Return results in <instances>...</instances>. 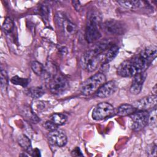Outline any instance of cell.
<instances>
[{
  "label": "cell",
  "instance_id": "1",
  "mask_svg": "<svg viewBox=\"0 0 157 157\" xmlns=\"http://www.w3.org/2000/svg\"><path fill=\"white\" fill-rule=\"evenodd\" d=\"M156 53L157 49L154 45L145 48L132 58L121 63L117 68V74L123 77H130L145 72L155 59Z\"/></svg>",
  "mask_w": 157,
  "mask_h": 157
},
{
  "label": "cell",
  "instance_id": "2",
  "mask_svg": "<svg viewBox=\"0 0 157 157\" xmlns=\"http://www.w3.org/2000/svg\"><path fill=\"white\" fill-rule=\"evenodd\" d=\"M101 15L98 11L91 10L88 12L85 28V39L88 42H94L101 37Z\"/></svg>",
  "mask_w": 157,
  "mask_h": 157
},
{
  "label": "cell",
  "instance_id": "3",
  "mask_svg": "<svg viewBox=\"0 0 157 157\" xmlns=\"http://www.w3.org/2000/svg\"><path fill=\"white\" fill-rule=\"evenodd\" d=\"M102 54L95 47L86 52L82 56L80 64L82 67L88 72L95 71L102 60Z\"/></svg>",
  "mask_w": 157,
  "mask_h": 157
},
{
  "label": "cell",
  "instance_id": "4",
  "mask_svg": "<svg viewBox=\"0 0 157 157\" xmlns=\"http://www.w3.org/2000/svg\"><path fill=\"white\" fill-rule=\"evenodd\" d=\"M106 80L105 76L102 73H97L86 80L80 86V91L83 95H90L94 93Z\"/></svg>",
  "mask_w": 157,
  "mask_h": 157
},
{
  "label": "cell",
  "instance_id": "5",
  "mask_svg": "<svg viewBox=\"0 0 157 157\" xmlns=\"http://www.w3.org/2000/svg\"><path fill=\"white\" fill-rule=\"evenodd\" d=\"M48 87L52 94L58 95L63 93L68 89L69 82L63 75L55 74L50 78Z\"/></svg>",
  "mask_w": 157,
  "mask_h": 157
},
{
  "label": "cell",
  "instance_id": "6",
  "mask_svg": "<svg viewBox=\"0 0 157 157\" xmlns=\"http://www.w3.org/2000/svg\"><path fill=\"white\" fill-rule=\"evenodd\" d=\"M56 21L60 30L67 36L74 35L77 31L76 25L62 13H58L56 15Z\"/></svg>",
  "mask_w": 157,
  "mask_h": 157
},
{
  "label": "cell",
  "instance_id": "7",
  "mask_svg": "<svg viewBox=\"0 0 157 157\" xmlns=\"http://www.w3.org/2000/svg\"><path fill=\"white\" fill-rule=\"evenodd\" d=\"M149 115L150 114L147 110H137L131 115L132 129L134 131L142 129L148 123Z\"/></svg>",
  "mask_w": 157,
  "mask_h": 157
},
{
  "label": "cell",
  "instance_id": "8",
  "mask_svg": "<svg viewBox=\"0 0 157 157\" xmlns=\"http://www.w3.org/2000/svg\"><path fill=\"white\" fill-rule=\"evenodd\" d=\"M113 112V107L106 102H100L94 108L92 112V118L97 121L102 120L110 116Z\"/></svg>",
  "mask_w": 157,
  "mask_h": 157
},
{
  "label": "cell",
  "instance_id": "9",
  "mask_svg": "<svg viewBox=\"0 0 157 157\" xmlns=\"http://www.w3.org/2000/svg\"><path fill=\"white\" fill-rule=\"evenodd\" d=\"M104 30L112 35H122L126 32L124 25L118 20L110 19L106 20L102 25Z\"/></svg>",
  "mask_w": 157,
  "mask_h": 157
},
{
  "label": "cell",
  "instance_id": "10",
  "mask_svg": "<svg viewBox=\"0 0 157 157\" xmlns=\"http://www.w3.org/2000/svg\"><path fill=\"white\" fill-rule=\"evenodd\" d=\"M156 94L150 95L134 102L132 105L137 110H147L156 106Z\"/></svg>",
  "mask_w": 157,
  "mask_h": 157
},
{
  "label": "cell",
  "instance_id": "11",
  "mask_svg": "<svg viewBox=\"0 0 157 157\" xmlns=\"http://www.w3.org/2000/svg\"><path fill=\"white\" fill-rule=\"evenodd\" d=\"M117 83L114 80H110L105 82L95 92V95L98 98H105L113 94L117 90Z\"/></svg>",
  "mask_w": 157,
  "mask_h": 157
},
{
  "label": "cell",
  "instance_id": "12",
  "mask_svg": "<svg viewBox=\"0 0 157 157\" xmlns=\"http://www.w3.org/2000/svg\"><path fill=\"white\" fill-rule=\"evenodd\" d=\"M48 139L49 142L55 146L61 147L67 143V137L64 132L60 130H55L50 132Z\"/></svg>",
  "mask_w": 157,
  "mask_h": 157
},
{
  "label": "cell",
  "instance_id": "13",
  "mask_svg": "<svg viewBox=\"0 0 157 157\" xmlns=\"http://www.w3.org/2000/svg\"><path fill=\"white\" fill-rule=\"evenodd\" d=\"M147 77L145 72L138 74L134 76L132 84L130 87V92L133 94H138L140 93L143 84Z\"/></svg>",
  "mask_w": 157,
  "mask_h": 157
},
{
  "label": "cell",
  "instance_id": "14",
  "mask_svg": "<svg viewBox=\"0 0 157 157\" xmlns=\"http://www.w3.org/2000/svg\"><path fill=\"white\" fill-rule=\"evenodd\" d=\"M137 111V109L132 104H123L120 105L117 109V114L119 116H128L131 115Z\"/></svg>",
  "mask_w": 157,
  "mask_h": 157
},
{
  "label": "cell",
  "instance_id": "15",
  "mask_svg": "<svg viewBox=\"0 0 157 157\" xmlns=\"http://www.w3.org/2000/svg\"><path fill=\"white\" fill-rule=\"evenodd\" d=\"M119 51V48L117 45H112L108 49L104 56V63L107 64L112 61L117 55Z\"/></svg>",
  "mask_w": 157,
  "mask_h": 157
},
{
  "label": "cell",
  "instance_id": "16",
  "mask_svg": "<svg viewBox=\"0 0 157 157\" xmlns=\"http://www.w3.org/2000/svg\"><path fill=\"white\" fill-rule=\"evenodd\" d=\"M18 144L19 145L28 153H30L31 155L33 148L31 147V143L30 139L25 135L22 134L18 137Z\"/></svg>",
  "mask_w": 157,
  "mask_h": 157
},
{
  "label": "cell",
  "instance_id": "17",
  "mask_svg": "<svg viewBox=\"0 0 157 157\" xmlns=\"http://www.w3.org/2000/svg\"><path fill=\"white\" fill-rule=\"evenodd\" d=\"M49 120L52 121L58 126H61L66 123L67 120V117L63 113H55L50 116Z\"/></svg>",
  "mask_w": 157,
  "mask_h": 157
},
{
  "label": "cell",
  "instance_id": "18",
  "mask_svg": "<svg viewBox=\"0 0 157 157\" xmlns=\"http://www.w3.org/2000/svg\"><path fill=\"white\" fill-rule=\"evenodd\" d=\"M117 2L121 6L129 9H136L142 6V2L139 1H118Z\"/></svg>",
  "mask_w": 157,
  "mask_h": 157
},
{
  "label": "cell",
  "instance_id": "19",
  "mask_svg": "<svg viewBox=\"0 0 157 157\" xmlns=\"http://www.w3.org/2000/svg\"><path fill=\"white\" fill-rule=\"evenodd\" d=\"M27 94L28 96L34 99H37L44 95V91L40 86H34L30 88L28 90Z\"/></svg>",
  "mask_w": 157,
  "mask_h": 157
},
{
  "label": "cell",
  "instance_id": "20",
  "mask_svg": "<svg viewBox=\"0 0 157 157\" xmlns=\"http://www.w3.org/2000/svg\"><path fill=\"white\" fill-rule=\"evenodd\" d=\"M31 67L33 71L38 75H41L45 72V68L44 66L39 62L33 61L31 63Z\"/></svg>",
  "mask_w": 157,
  "mask_h": 157
},
{
  "label": "cell",
  "instance_id": "21",
  "mask_svg": "<svg viewBox=\"0 0 157 157\" xmlns=\"http://www.w3.org/2000/svg\"><path fill=\"white\" fill-rule=\"evenodd\" d=\"M14 28V24L10 17H6L2 25V29L7 33H10Z\"/></svg>",
  "mask_w": 157,
  "mask_h": 157
},
{
  "label": "cell",
  "instance_id": "22",
  "mask_svg": "<svg viewBox=\"0 0 157 157\" xmlns=\"http://www.w3.org/2000/svg\"><path fill=\"white\" fill-rule=\"evenodd\" d=\"M10 82L14 85H20L23 87H26L29 83L28 79L25 78H21L17 75L12 77L10 79Z\"/></svg>",
  "mask_w": 157,
  "mask_h": 157
},
{
  "label": "cell",
  "instance_id": "23",
  "mask_svg": "<svg viewBox=\"0 0 157 157\" xmlns=\"http://www.w3.org/2000/svg\"><path fill=\"white\" fill-rule=\"evenodd\" d=\"M1 87L2 90L6 91L8 83H9V79H8V75L7 74V72L4 70L1 71Z\"/></svg>",
  "mask_w": 157,
  "mask_h": 157
},
{
  "label": "cell",
  "instance_id": "24",
  "mask_svg": "<svg viewBox=\"0 0 157 157\" xmlns=\"http://www.w3.org/2000/svg\"><path fill=\"white\" fill-rule=\"evenodd\" d=\"M44 128H45L47 131H48L49 132L55 131V130L57 129V128H58V126L56 125L55 124H54V123H53L52 121H51L50 120L47 121L44 123Z\"/></svg>",
  "mask_w": 157,
  "mask_h": 157
},
{
  "label": "cell",
  "instance_id": "25",
  "mask_svg": "<svg viewBox=\"0 0 157 157\" xmlns=\"http://www.w3.org/2000/svg\"><path fill=\"white\" fill-rule=\"evenodd\" d=\"M39 12H40V15L43 17V18L44 20H47L48 19L49 10H48V8L47 6L42 5L40 7Z\"/></svg>",
  "mask_w": 157,
  "mask_h": 157
},
{
  "label": "cell",
  "instance_id": "26",
  "mask_svg": "<svg viewBox=\"0 0 157 157\" xmlns=\"http://www.w3.org/2000/svg\"><path fill=\"white\" fill-rule=\"evenodd\" d=\"M71 154L72 156H83L82 151L78 147H75L71 152Z\"/></svg>",
  "mask_w": 157,
  "mask_h": 157
},
{
  "label": "cell",
  "instance_id": "27",
  "mask_svg": "<svg viewBox=\"0 0 157 157\" xmlns=\"http://www.w3.org/2000/svg\"><path fill=\"white\" fill-rule=\"evenodd\" d=\"M72 4L73 6L74 7L75 9L77 11H80L81 10V4L80 2L78 1H72Z\"/></svg>",
  "mask_w": 157,
  "mask_h": 157
},
{
  "label": "cell",
  "instance_id": "28",
  "mask_svg": "<svg viewBox=\"0 0 157 157\" xmlns=\"http://www.w3.org/2000/svg\"><path fill=\"white\" fill-rule=\"evenodd\" d=\"M31 156H40V151L37 148H35L34 150H33V151H32V153H31Z\"/></svg>",
  "mask_w": 157,
  "mask_h": 157
}]
</instances>
